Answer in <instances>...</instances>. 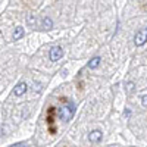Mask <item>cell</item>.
Here are the masks:
<instances>
[{
	"label": "cell",
	"mask_w": 147,
	"mask_h": 147,
	"mask_svg": "<svg viewBox=\"0 0 147 147\" xmlns=\"http://www.w3.org/2000/svg\"><path fill=\"white\" fill-rule=\"evenodd\" d=\"M49 57H50L52 62H57L59 59L63 57V49L60 46H55L50 49V53H49Z\"/></svg>",
	"instance_id": "obj_2"
},
{
	"label": "cell",
	"mask_w": 147,
	"mask_h": 147,
	"mask_svg": "<svg viewBox=\"0 0 147 147\" xmlns=\"http://www.w3.org/2000/svg\"><path fill=\"white\" fill-rule=\"evenodd\" d=\"M75 110H77L75 105H74V103H68V105H65V106H62L59 109L57 116L62 121H69V119L74 118V115H75Z\"/></svg>",
	"instance_id": "obj_1"
},
{
	"label": "cell",
	"mask_w": 147,
	"mask_h": 147,
	"mask_svg": "<svg viewBox=\"0 0 147 147\" xmlns=\"http://www.w3.org/2000/svg\"><path fill=\"white\" fill-rule=\"evenodd\" d=\"M43 27H44L46 30H52V28H53V21L49 18V16H46V18L43 19Z\"/></svg>",
	"instance_id": "obj_8"
},
{
	"label": "cell",
	"mask_w": 147,
	"mask_h": 147,
	"mask_svg": "<svg viewBox=\"0 0 147 147\" xmlns=\"http://www.w3.org/2000/svg\"><path fill=\"white\" fill-rule=\"evenodd\" d=\"M100 62H102V57H100V56H96V57H93V59L90 60L87 66H88L90 69H96V68H99Z\"/></svg>",
	"instance_id": "obj_6"
},
{
	"label": "cell",
	"mask_w": 147,
	"mask_h": 147,
	"mask_svg": "<svg viewBox=\"0 0 147 147\" xmlns=\"http://www.w3.org/2000/svg\"><path fill=\"white\" fill-rule=\"evenodd\" d=\"M141 103H143V106H147V96L141 97Z\"/></svg>",
	"instance_id": "obj_11"
},
{
	"label": "cell",
	"mask_w": 147,
	"mask_h": 147,
	"mask_svg": "<svg viewBox=\"0 0 147 147\" xmlns=\"http://www.w3.org/2000/svg\"><path fill=\"white\" fill-rule=\"evenodd\" d=\"M24 32H25V31H24L22 27H16L15 31H13V35H12V38H13L15 41L19 40V38H22V37H24Z\"/></svg>",
	"instance_id": "obj_7"
},
{
	"label": "cell",
	"mask_w": 147,
	"mask_h": 147,
	"mask_svg": "<svg viewBox=\"0 0 147 147\" xmlns=\"http://www.w3.org/2000/svg\"><path fill=\"white\" fill-rule=\"evenodd\" d=\"M134 43H136V46H144L147 43V28H141L136 37H134Z\"/></svg>",
	"instance_id": "obj_3"
},
{
	"label": "cell",
	"mask_w": 147,
	"mask_h": 147,
	"mask_svg": "<svg viewBox=\"0 0 147 147\" xmlns=\"http://www.w3.org/2000/svg\"><path fill=\"white\" fill-rule=\"evenodd\" d=\"M102 137H103V132H102L100 129H94V131H91V132L88 134V140H90L91 143H100Z\"/></svg>",
	"instance_id": "obj_4"
},
{
	"label": "cell",
	"mask_w": 147,
	"mask_h": 147,
	"mask_svg": "<svg viewBox=\"0 0 147 147\" xmlns=\"http://www.w3.org/2000/svg\"><path fill=\"white\" fill-rule=\"evenodd\" d=\"M27 88H28V85H27L25 82H19V84H16V85H15V88H13V94L19 97V96H22L24 93L27 91Z\"/></svg>",
	"instance_id": "obj_5"
},
{
	"label": "cell",
	"mask_w": 147,
	"mask_h": 147,
	"mask_svg": "<svg viewBox=\"0 0 147 147\" xmlns=\"http://www.w3.org/2000/svg\"><path fill=\"white\" fill-rule=\"evenodd\" d=\"M129 115H131V110H129V109H127L125 112H124V116H129Z\"/></svg>",
	"instance_id": "obj_12"
},
{
	"label": "cell",
	"mask_w": 147,
	"mask_h": 147,
	"mask_svg": "<svg viewBox=\"0 0 147 147\" xmlns=\"http://www.w3.org/2000/svg\"><path fill=\"white\" fill-rule=\"evenodd\" d=\"M125 90H127L128 94L134 93V90H136V84H134V82H128V84H127V87H125Z\"/></svg>",
	"instance_id": "obj_9"
},
{
	"label": "cell",
	"mask_w": 147,
	"mask_h": 147,
	"mask_svg": "<svg viewBox=\"0 0 147 147\" xmlns=\"http://www.w3.org/2000/svg\"><path fill=\"white\" fill-rule=\"evenodd\" d=\"M35 22H37V19H35V16H32V15H28L27 16V24H28V25H35Z\"/></svg>",
	"instance_id": "obj_10"
}]
</instances>
